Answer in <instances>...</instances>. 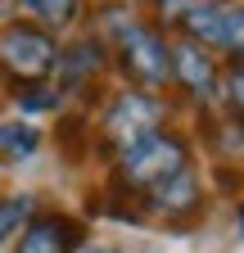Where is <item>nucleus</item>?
I'll return each mask as SVG.
<instances>
[{"label": "nucleus", "mask_w": 244, "mask_h": 253, "mask_svg": "<svg viewBox=\"0 0 244 253\" xmlns=\"http://www.w3.org/2000/svg\"><path fill=\"white\" fill-rule=\"evenodd\" d=\"M81 5H86V0H14V9L27 14V23L54 32V37H59V32H68L81 18Z\"/></svg>", "instance_id": "9b49d317"}, {"label": "nucleus", "mask_w": 244, "mask_h": 253, "mask_svg": "<svg viewBox=\"0 0 244 253\" xmlns=\"http://www.w3.org/2000/svg\"><path fill=\"white\" fill-rule=\"evenodd\" d=\"M136 208H140V217H159V221H167V226H186V221L203 217V181H199V168L190 163V168L172 172L167 181L140 190Z\"/></svg>", "instance_id": "39448f33"}, {"label": "nucleus", "mask_w": 244, "mask_h": 253, "mask_svg": "<svg viewBox=\"0 0 244 253\" xmlns=\"http://www.w3.org/2000/svg\"><path fill=\"white\" fill-rule=\"evenodd\" d=\"M167 113H172V109H167L163 95L122 86V90H113L109 100H104V109H100V118H95V149L113 158V154H122L127 145L154 136Z\"/></svg>", "instance_id": "f03ea898"}, {"label": "nucleus", "mask_w": 244, "mask_h": 253, "mask_svg": "<svg viewBox=\"0 0 244 253\" xmlns=\"http://www.w3.org/2000/svg\"><path fill=\"white\" fill-rule=\"evenodd\" d=\"M59 63V37L27 18L0 23V82L27 86V82H50Z\"/></svg>", "instance_id": "20e7f679"}, {"label": "nucleus", "mask_w": 244, "mask_h": 253, "mask_svg": "<svg viewBox=\"0 0 244 253\" xmlns=\"http://www.w3.org/2000/svg\"><path fill=\"white\" fill-rule=\"evenodd\" d=\"M77 253H118V249H113V244H90V240H86Z\"/></svg>", "instance_id": "a211bd4d"}, {"label": "nucleus", "mask_w": 244, "mask_h": 253, "mask_svg": "<svg viewBox=\"0 0 244 253\" xmlns=\"http://www.w3.org/2000/svg\"><path fill=\"white\" fill-rule=\"evenodd\" d=\"M222 100H226L231 118L244 122V63H226L222 68Z\"/></svg>", "instance_id": "dca6fc26"}, {"label": "nucleus", "mask_w": 244, "mask_h": 253, "mask_svg": "<svg viewBox=\"0 0 244 253\" xmlns=\"http://www.w3.org/2000/svg\"><path fill=\"white\" fill-rule=\"evenodd\" d=\"M208 145L217 149L231 163H244V122L240 118H222V122H208Z\"/></svg>", "instance_id": "4468645a"}, {"label": "nucleus", "mask_w": 244, "mask_h": 253, "mask_svg": "<svg viewBox=\"0 0 244 253\" xmlns=\"http://www.w3.org/2000/svg\"><path fill=\"white\" fill-rule=\"evenodd\" d=\"M222 54H231V63H244V5H235V0H226Z\"/></svg>", "instance_id": "2eb2a0df"}, {"label": "nucleus", "mask_w": 244, "mask_h": 253, "mask_svg": "<svg viewBox=\"0 0 244 253\" xmlns=\"http://www.w3.org/2000/svg\"><path fill=\"white\" fill-rule=\"evenodd\" d=\"M190 0H149V9H154V27H176V18L186 14Z\"/></svg>", "instance_id": "f3484780"}, {"label": "nucleus", "mask_w": 244, "mask_h": 253, "mask_svg": "<svg viewBox=\"0 0 244 253\" xmlns=\"http://www.w3.org/2000/svg\"><path fill=\"white\" fill-rule=\"evenodd\" d=\"M172 86H181L199 109L217 104L222 100V68H217V59H212V50L176 41L172 45Z\"/></svg>", "instance_id": "6e6552de"}, {"label": "nucleus", "mask_w": 244, "mask_h": 253, "mask_svg": "<svg viewBox=\"0 0 244 253\" xmlns=\"http://www.w3.org/2000/svg\"><path fill=\"white\" fill-rule=\"evenodd\" d=\"M109 59L127 77V86H136V90L163 95L172 86V45L163 37V27L145 23V18H136L131 27H122L109 41Z\"/></svg>", "instance_id": "7ed1b4c3"}, {"label": "nucleus", "mask_w": 244, "mask_h": 253, "mask_svg": "<svg viewBox=\"0 0 244 253\" xmlns=\"http://www.w3.org/2000/svg\"><path fill=\"white\" fill-rule=\"evenodd\" d=\"M235 226H240V231H244V204H240V208H235Z\"/></svg>", "instance_id": "aec40b11"}, {"label": "nucleus", "mask_w": 244, "mask_h": 253, "mask_svg": "<svg viewBox=\"0 0 244 253\" xmlns=\"http://www.w3.org/2000/svg\"><path fill=\"white\" fill-rule=\"evenodd\" d=\"M9 104L18 109V118H41V113H64L68 95L54 82H27V86H9Z\"/></svg>", "instance_id": "f8f14e48"}, {"label": "nucleus", "mask_w": 244, "mask_h": 253, "mask_svg": "<svg viewBox=\"0 0 244 253\" xmlns=\"http://www.w3.org/2000/svg\"><path fill=\"white\" fill-rule=\"evenodd\" d=\"M37 195H27V190H18V195H0V249H9L18 240V231L32 221L37 212Z\"/></svg>", "instance_id": "ddd939ff"}, {"label": "nucleus", "mask_w": 244, "mask_h": 253, "mask_svg": "<svg viewBox=\"0 0 244 253\" xmlns=\"http://www.w3.org/2000/svg\"><path fill=\"white\" fill-rule=\"evenodd\" d=\"M86 244V221L64 208H37L32 221L18 231L14 253H77Z\"/></svg>", "instance_id": "0eeeda50"}, {"label": "nucleus", "mask_w": 244, "mask_h": 253, "mask_svg": "<svg viewBox=\"0 0 244 253\" xmlns=\"http://www.w3.org/2000/svg\"><path fill=\"white\" fill-rule=\"evenodd\" d=\"M9 14H14V0H0V23H5Z\"/></svg>", "instance_id": "6ab92c4d"}, {"label": "nucleus", "mask_w": 244, "mask_h": 253, "mask_svg": "<svg viewBox=\"0 0 244 253\" xmlns=\"http://www.w3.org/2000/svg\"><path fill=\"white\" fill-rule=\"evenodd\" d=\"M41 145H45L41 126H32L27 118H0V168H5V163H27V158H37Z\"/></svg>", "instance_id": "1a4fd4ad"}, {"label": "nucleus", "mask_w": 244, "mask_h": 253, "mask_svg": "<svg viewBox=\"0 0 244 253\" xmlns=\"http://www.w3.org/2000/svg\"><path fill=\"white\" fill-rule=\"evenodd\" d=\"M190 168V140L176 131V126H159L154 136H145L136 145H127L122 154H113L109 181L127 195H140V190L167 181L172 172Z\"/></svg>", "instance_id": "f257e3e1"}, {"label": "nucleus", "mask_w": 244, "mask_h": 253, "mask_svg": "<svg viewBox=\"0 0 244 253\" xmlns=\"http://www.w3.org/2000/svg\"><path fill=\"white\" fill-rule=\"evenodd\" d=\"M113 68V59H109V45L95 37V32H81V37H73L68 45H59V63H54V86L68 95H86V90H95L100 95V77Z\"/></svg>", "instance_id": "423d86ee"}, {"label": "nucleus", "mask_w": 244, "mask_h": 253, "mask_svg": "<svg viewBox=\"0 0 244 253\" xmlns=\"http://www.w3.org/2000/svg\"><path fill=\"white\" fill-rule=\"evenodd\" d=\"M54 145H59V154L68 158V163H81V158L95 149V126H90V118H86V109H64L59 113V126H54Z\"/></svg>", "instance_id": "9d476101"}]
</instances>
